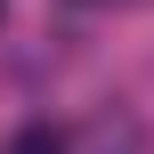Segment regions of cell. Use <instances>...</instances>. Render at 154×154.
<instances>
[{
  "label": "cell",
  "instance_id": "1",
  "mask_svg": "<svg viewBox=\"0 0 154 154\" xmlns=\"http://www.w3.org/2000/svg\"><path fill=\"white\" fill-rule=\"evenodd\" d=\"M8 154H65V130H57V122H24V130L8 138Z\"/></svg>",
  "mask_w": 154,
  "mask_h": 154
},
{
  "label": "cell",
  "instance_id": "2",
  "mask_svg": "<svg viewBox=\"0 0 154 154\" xmlns=\"http://www.w3.org/2000/svg\"><path fill=\"white\" fill-rule=\"evenodd\" d=\"M0 8H8V0H0Z\"/></svg>",
  "mask_w": 154,
  "mask_h": 154
}]
</instances>
